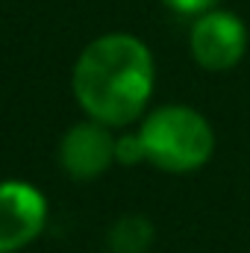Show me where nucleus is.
I'll return each mask as SVG.
<instances>
[{
    "instance_id": "423d86ee",
    "label": "nucleus",
    "mask_w": 250,
    "mask_h": 253,
    "mask_svg": "<svg viewBox=\"0 0 250 253\" xmlns=\"http://www.w3.org/2000/svg\"><path fill=\"white\" fill-rule=\"evenodd\" d=\"M156 239V230L150 224V218L132 212V215H121L106 236V245L112 253H147Z\"/></svg>"
},
{
    "instance_id": "6e6552de",
    "label": "nucleus",
    "mask_w": 250,
    "mask_h": 253,
    "mask_svg": "<svg viewBox=\"0 0 250 253\" xmlns=\"http://www.w3.org/2000/svg\"><path fill=\"white\" fill-rule=\"evenodd\" d=\"M168 9H174L177 15H191V18H197V15H203V12H209V9H218V3L221 0H162Z\"/></svg>"
},
{
    "instance_id": "7ed1b4c3",
    "label": "nucleus",
    "mask_w": 250,
    "mask_h": 253,
    "mask_svg": "<svg viewBox=\"0 0 250 253\" xmlns=\"http://www.w3.org/2000/svg\"><path fill=\"white\" fill-rule=\"evenodd\" d=\"M250 44L248 24L227 9H209L194 18L191 33H188V50L191 59L203 71L224 74L233 71L245 59Z\"/></svg>"
},
{
    "instance_id": "20e7f679",
    "label": "nucleus",
    "mask_w": 250,
    "mask_h": 253,
    "mask_svg": "<svg viewBox=\"0 0 250 253\" xmlns=\"http://www.w3.org/2000/svg\"><path fill=\"white\" fill-rule=\"evenodd\" d=\"M47 224V197L27 180L0 183V253L33 245Z\"/></svg>"
},
{
    "instance_id": "39448f33",
    "label": "nucleus",
    "mask_w": 250,
    "mask_h": 253,
    "mask_svg": "<svg viewBox=\"0 0 250 253\" xmlns=\"http://www.w3.org/2000/svg\"><path fill=\"white\" fill-rule=\"evenodd\" d=\"M112 126L94 118L74 124L59 141V165L71 180H97L115 165V135Z\"/></svg>"
},
{
    "instance_id": "0eeeda50",
    "label": "nucleus",
    "mask_w": 250,
    "mask_h": 253,
    "mask_svg": "<svg viewBox=\"0 0 250 253\" xmlns=\"http://www.w3.org/2000/svg\"><path fill=\"white\" fill-rule=\"evenodd\" d=\"M115 162L118 165H138V162H147L144 159V144L138 138V132H126L121 138H115Z\"/></svg>"
},
{
    "instance_id": "f03ea898",
    "label": "nucleus",
    "mask_w": 250,
    "mask_h": 253,
    "mask_svg": "<svg viewBox=\"0 0 250 253\" xmlns=\"http://www.w3.org/2000/svg\"><path fill=\"white\" fill-rule=\"evenodd\" d=\"M138 138L144 159L165 174H194L215 156V126L209 118L186 103H165L144 112Z\"/></svg>"
},
{
    "instance_id": "f257e3e1",
    "label": "nucleus",
    "mask_w": 250,
    "mask_h": 253,
    "mask_svg": "<svg viewBox=\"0 0 250 253\" xmlns=\"http://www.w3.org/2000/svg\"><path fill=\"white\" fill-rule=\"evenodd\" d=\"M156 85L150 47L129 33H106L85 44L71 74L80 109L106 126H126L147 112Z\"/></svg>"
}]
</instances>
